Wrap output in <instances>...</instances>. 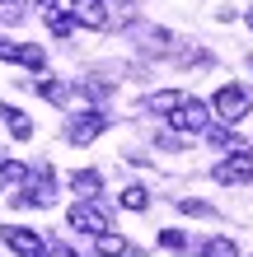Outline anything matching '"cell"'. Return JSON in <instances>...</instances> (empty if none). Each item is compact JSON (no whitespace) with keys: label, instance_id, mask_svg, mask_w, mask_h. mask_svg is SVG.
Returning a JSON list of instances; mask_svg holds the SVG:
<instances>
[{"label":"cell","instance_id":"2e32d148","mask_svg":"<svg viewBox=\"0 0 253 257\" xmlns=\"http://www.w3.org/2000/svg\"><path fill=\"white\" fill-rule=\"evenodd\" d=\"M178 206H183V215H216L206 201H178Z\"/></svg>","mask_w":253,"mask_h":257},{"label":"cell","instance_id":"7c38bea8","mask_svg":"<svg viewBox=\"0 0 253 257\" xmlns=\"http://www.w3.org/2000/svg\"><path fill=\"white\" fill-rule=\"evenodd\" d=\"M122 206L127 210H145V206H150V192H145V187H127L122 192Z\"/></svg>","mask_w":253,"mask_h":257},{"label":"cell","instance_id":"6da1fadb","mask_svg":"<svg viewBox=\"0 0 253 257\" xmlns=\"http://www.w3.org/2000/svg\"><path fill=\"white\" fill-rule=\"evenodd\" d=\"M248 108H253V98H248V89H239V84L216 89V98H211V117H220L225 126L244 122V117H248Z\"/></svg>","mask_w":253,"mask_h":257},{"label":"cell","instance_id":"277c9868","mask_svg":"<svg viewBox=\"0 0 253 257\" xmlns=\"http://www.w3.org/2000/svg\"><path fill=\"white\" fill-rule=\"evenodd\" d=\"M248 178H253V150L248 155H230V159L216 164V183H225V187H244Z\"/></svg>","mask_w":253,"mask_h":257},{"label":"cell","instance_id":"5bb4252c","mask_svg":"<svg viewBox=\"0 0 253 257\" xmlns=\"http://www.w3.org/2000/svg\"><path fill=\"white\" fill-rule=\"evenodd\" d=\"M0 178L5 183H28V164H0Z\"/></svg>","mask_w":253,"mask_h":257},{"label":"cell","instance_id":"9c48e42d","mask_svg":"<svg viewBox=\"0 0 253 257\" xmlns=\"http://www.w3.org/2000/svg\"><path fill=\"white\" fill-rule=\"evenodd\" d=\"M178 108H183V94H178V89H159V94H150V98H145V112H178Z\"/></svg>","mask_w":253,"mask_h":257},{"label":"cell","instance_id":"30bf717a","mask_svg":"<svg viewBox=\"0 0 253 257\" xmlns=\"http://www.w3.org/2000/svg\"><path fill=\"white\" fill-rule=\"evenodd\" d=\"M70 187H75L80 196H99V187H103V178H99L94 169H80V173H70Z\"/></svg>","mask_w":253,"mask_h":257},{"label":"cell","instance_id":"ba28073f","mask_svg":"<svg viewBox=\"0 0 253 257\" xmlns=\"http://www.w3.org/2000/svg\"><path fill=\"white\" fill-rule=\"evenodd\" d=\"M94 248H99V257H131V252H136V248H131L127 238H122V234H108V229H103V234L94 238Z\"/></svg>","mask_w":253,"mask_h":257},{"label":"cell","instance_id":"e0dca14e","mask_svg":"<svg viewBox=\"0 0 253 257\" xmlns=\"http://www.w3.org/2000/svg\"><path fill=\"white\" fill-rule=\"evenodd\" d=\"M52 257H80V252H70V248H56V252H52Z\"/></svg>","mask_w":253,"mask_h":257},{"label":"cell","instance_id":"52a82bcc","mask_svg":"<svg viewBox=\"0 0 253 257\" xmlns=\"http://www.w3.org/2000/svg\"><path fill=\"white\" fill-rule=\"evenodd\" d=\"M75 24H85V28H108V5L103 0H75Z\"/></svg>","mask_w":253,"mask_h":257},{"label":"cell","instance_id":"3957f363","mask_svg":"<svg viewBox=\"0 0 253 257\" xmlns=\"http://www.w3.org/2000/svg\"><path fill=\"white\" fill-rule=\"evenodd\" d=\"M5 243L14 257H47V243H42V234L24 229V224H5Z\"/></svg>","mask_w":253,"mask_h":257},{"label":"cell","instance_id":"9a60e30c","mask_svg":"<svg viewBox=\"0 0 253 257\" xmlns=\"http://www.w3.org/2000/svg\"><path fill=\"white\" fill-rule=\"evenodd\" d=\"M159 243H164V248H174V252H183V248H188V234H178V229H164V234H159Z\"/></svg>","mask_w":253,"mask_h":257},{"label":"cell","instance_id":"4fadbf2b","mask_svg":"<svg viewBox=\"0 0 253 257\" xmlns=\"http://www.w3.org/2000/svg\"><path fill=\"white\" fill-rule=\"evenodd\" d=\"M47 24H52V33H70V28H75V14H70V10H52Z\"/></svg>","mask_w":253,"mask_h":257},{"label":"cell","instance_id":"ac0fdd59","mask_svg":"<svg viewBox=\"0 0 253 257\" xmlns=\"http://www.w3.org/2000/svg\"><path fill=\"white\" fill-rule=\"evenodd\" d=\"M248 28H253V10H248Z\"/></svg>","mask_w":253,"mask_h":257},{"label":"cell","instance_id":"7a4b0ae2","mask_svg":"<svg viewBox=\"0 0 253 257\" xmlns=\"http://www.w3.org/2000/svg\"><path fill=\"white\" fill-rule=\"evenodd\" d=\"M103 131H108V112H99V108H85V112H75V117H70V126H66L70 145H89V141H99Z\"/></svg>","mask_w":253,"mask_h":257},{"label":"cell","instance_id":"5b68a950","mask_svg":"<svg viewBox=\"0 0 253 257\" xmlns=\"http://www.w3.org/2000/svg\"><path fill=\"white\" fill-rule=\"evenodd\" d=\"M174 126L178 131H206V126H211V108H206V103L202 98H183V108H178L174 112Z\"/></svg>","mask_w":253,"mask_h":257},{"label":"cell","instance_id":"8992f818","mask_svg":"<svg viewBox=\"0 0 253 257\" xmlns=\"http://www.w3.org/2000/svg\"><path fill=\"white\" fill-rule=\"evenodd\" d=\"M70 224H75L80 234H103V224H108V215H103L99 206H70Z\"/></svg>","mask_w":253,"mask_h":257},{"label":"cell","instance_id":"8fae6325","mask_svg":"<svg viewBox=\"0 0 253 257\" xmlns=\"http://www.w3.org/2000/svg\"><path fill=\"white\" fill-rule=\"evenodd\" d=\"M202 257H239V248H234V238H206Z\"/></svg>","mask_w":253,"mask_h":257}]
</instances>
